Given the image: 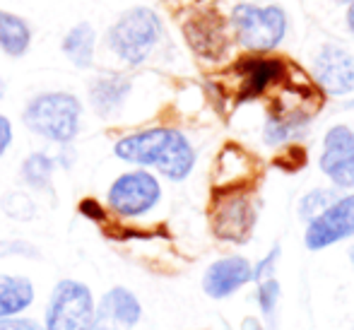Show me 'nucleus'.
Listing matches in <instances>:
<instances>
[{
	"mask_svg": "<svg viewBox=\"0 0 354 330\" xmlns=\"http://www.w3.org/2000/svg\"><path fill=\"white\" fill-rule=\"evenodd\" d=\"M350 261H352V268H354V246H352V251H350Z\"/></svg>",
	"mask_w": 354,
	"mask_h": 330,
	"instance_id": "nucleus-31",
	"label": "nucleus"
},
{
	"mask_svg": "<svg viewBox=\"0 0 354 330\" xmlns=\"http://www.w3.org/2000/svg\"><path fill=\"white\" fill-rule=\"evenodd\" d=\"M253 219H256V212H253L246 196L222 198L212 214L214 232L222 239H229V241H243V239H248Z\"/></svg>",
	"mask_w": 354,
	"mask_h": 330,
	"instance_id": "nucleus-11",
	"label": "nucleus"
},
{
	"mask_svg": "<svg viewBox=\"0 0 354 330\" xmlns=\"http://www.w3.org/2000/svg\"><path fill=\"white\" fill-rule=\"evenodd\" d=\"M318 167L335 186L354 188V131L350 126H333L326 133Z\"/></svg>",
	"mask_w": 354,
	"mask_h": 330,
	"instance_id": "nucleus-8",
	"label": "nucleus"
},
{
	"mask_svg": "<svg viewBox=\"0 0 354 330\" xmlns=\"http://www.w3.org/2000/svg\"><path fill=\"white\" fill-rule=\"evenodd\" d=\"M313 77L333 97H345L354 89V58L345 48L326 44L313 61Z\"/></svg>",
	"mask_w": 354,
	"mask_h": 330,
	"instance_id": "nucleus-9",
	"label": "nucleus"
},
{
	"mask_svg": "<svg viewBox=\"0 0 354 330\" xmlns=\"http://www.w3.org/2000/svg\"><path fill=\"white\" fill-rule=\"evenodd\" d=\"M5 92H8V84H5L3 75H0V102H3V99H5Z\"/></svg>",
	"mask_w": 354,
	"mask_h": 330,
	"instance_id": "nucleus-29",
	"label": "nucleus"
},
{
	"mask_svg": "<svg viewBox=\"0 0 354 330\" xmlns=\"http://www.w3.org/2000/svg\"><path fill=\"white\" fill-rule=\"evenodd\" d=\"M350 237H354V193L337 198L318 217H313L308 222L304 241L311 251H321Z\"/></svg>",
	"mask_w": 354,
	"mask_h": 330,
	"instance_id": "nucleus-7",
	"label": "nucleus"
},
{
	"mask_svg": "<svg viewBox=\"0 0 354 330\" xmlns=\"http://www.w3.org/2000/svg\"><path fill=\"white\" fill-rule=\"evenodd\" d=\"M277 253H280V248H272V251L266 256V261L258 263V268L253 270V279H258V282H263V279L272 277V268H275Z\"/></svg>",
	"mask_w": 354,
	"mask_h": 330,
	"instance_id": "nucleus-24",
	"label": "nucleus"
},
{
	"mask_svg": "<svg viewBox=\"0 0 354 330\" xmlns=\"http://www.w3.org/2000/svg\"><path fill=\"white\" fill-rule=\"evenodd\" d=\"M131 89H133V80L128 75L102 73L89 82V104H92L97 116L111 118L121 111Z\"/></svg>",
	"mask_w": 354,
	"mask_h": 330,
	"instance_id": "nucleus-12",
	"label": "nucleus"
},
{
	"mask_svg": "<svg viewBox=\"0 0 354 330\" xmlns=\"http://www.w3.org/2000/svg\"><path fill=\"white\" fill-rule=\"evenodd\" d=\"M251 279H253V265L241 256H229L214 261L205 270L203 289H205L207 297L224 299L236 292V289H241L243 284H248Z\"/></svg>",
	"mask_w": 354,
	"mask_h": 330,
	"instance_id": "nucleus-10",
	"label": "nucleus"
},
{
	"mask_svg": "<svg viewBox=\"0 0 354 330\" xmlns=\"http://www.w3.org/2000/svg\"><path fill=\"white\" fill-rule=\"evenodd\" d=\"M94 330H118V328L109 326V323H97V326H94Z\"/></svg>",
	"mask_w": 354,
	"mask_h": 330,
	"instance_id": "nucleus-30",
	"label": "nucleus"
},
{
	"mask_svg": "<svg viewBox=\"0 0 354 330\" xmlns=\"http://www.w3.org/2000/svg\"><path fill=\"white\" fill-rule=\"evenodd\" d=\"M142 316L138 297L126 287H113L102 297L97 309V323H109L113 328H133Z\"/></svg>",
	"mask_w": 354,
	"mask_h": 330,
	"instance_id": "nucleus-13",
	"label": "nucleus"
},
{
	"mask_svg": "<svg viewBox=\"0 0 354 330\" xmlns=\"http://www.w3.org/2000/svg\"><path fill=\"white\" fill-rule=\"evenodd\" d=\"M34 302V284L24 275L0 273V318L19 316Z\"/></svg>",
	"mask_w": 354,
	"mask_h": 330,
	"instance_id": "nucleus-16",
	"label": "nucleus"
},
{
	"mask_svg": "<svg viewBox=\"0 0 354 330\" xmlns=\"http://www.w3.org/2000/svg\"><path fill=\"white\" fill-rule=\"evenodd\" d=\"M347 24H350L352 34H354V3H350V12H347Z\"/></svg>",
	"mask_w": 354,
	"mask_h": 330,
	"instance_id": "nucleus-28",
	"label": "nucleus"
},
{
	"mask_svg": "<svg viewBox=\"0 0 354 330\" xmlns=\"http://www.w3.org/2000/svg\"><path fill=\"white\" fill-rule=\"evenodd\" d=\"M80 210H82L87 217H92V219H102L104 217V212H102V208H99L94 200H84L82 205H80Z\"/></svg>",
	"mask_w": 354,
	"mask_h": 330,
	"instance_id": "nucleus-27",
	"label": "nucleus"
},
{
	"mask_svg": "<svg viewBox=\"0 0 354 330\" xmlns=\"http://www.w3.org/2000/svg\"><path fill=\"white\" fill-rule=\"evenodd\" d=\"M164 37L162 17L152 8H131L121 12L106 29L104 44L126 66H142L157 51Z\"/></svg>",
	"mask_w": 354,
	"mask_h": 330,
	"instance_id": "nucleus-3",
	"label": "nucleus"
},
{
	"mask_svg": "<svg viewBox=\"0 0 354 330\" xmlns=\"http://www.w3.org/2000/svg\"><path fill=\"white\" fill-rule=\"evenodd\" d=\"M277 299H280V284H277V279H272V277L263 279L261 289H258V302H261L263 311L272 313V309H275Z\"/></svg>",
	"mask_w": 354,
	"mask_h": 330,
	"instance_id": "nucleus-22",
	"label": "nucleus"
},
{
	"mask_svg": "<svg viewBox=\"0 0 354 330\" xmlns=\"http://www.w3.org/2000/svg\"><path fill=\"white\" fill-rule=\"evenodd\" d=\"M22 123L53 145H71L82 128V102L73 92H39L27 102Z\"/></svg>",
	"mask_w": 354,
	"mask_h": 330,
	"instance_id": "nucleus-2",
	"label": "nucleus"
},
{
	"mask_svg": "<svg viewBox=\"0 0 354 330\" xmlns=\"http://www.w3.org/2000/svg\"><path fill=\"white\" fill-rule=\"evenodd\" d=\"M12 138H15L12 123H10L8 116H3V113H0V159H3L5 152L10 149V145H12Z\"/></svg>",
	"mask_w": 354,
	"mask_h": 330,
	"instance_id": "nucleus-25",
	"label": "nucleus"
},
{
	"mask_svg": "<svg viewBox=\"0 0 354 330\" xmlns=\"http://www.w3.org/2000/svg\"><path fill=\"white\" fill-rule=\"evenodd\" d=\"M27 251L32 258H37V248L34 246H29V244H24V241H8V244H0V253H24Z\"/></svg>",
	"mask_w": 354,
	"mask_h": 330,
	"instance_id": "nucleus-26",
	"label": "nucleus"
},
{
	"mask_svg": "<svg viewBox=\"0 0 354 330\" xmlns=\"http://www.w3.org/2000/svg\"><path fill=\"white\" fill-rule=\"evenodd\" d=\"M0 205H3V210L12 219H32L34 217V203L27 193H19V191L8 193V196L0 200Z\"/></svg>",
	"mask_w": 354,
	"mask_h": 330,
	"instance_id": "nucleus-21",
	"label": "nucleus"
},
{
	"mask_svg": "<svg viewBox=\"0 0 354 330\" xmlns=\"http://www.w3.org/2000/svg\"><path fill=\"white\" fill-rule=\"evenodd\" d=\"M97 44H99V34L94 29V24L89 22H77L73 24L66 32L61 42V48L66 53V58L80 70H89L97 61Z\"/></svg>",
	"mask_w": 354,
	"mask_h": 330,
	"instance_id": "nucleus-14",
	"label": "nucleus"
},
{
	"mask_svg": "<svg viewBox=\"0 0 354 330\" xmlns=\"http://www.w3.org/2000/svg\"><path fill=\"white\" fill-rule=\"evenodd\" d=\"M335 200H337V196L333 191H326V188H316V191L306 193V196L301 198V205H299V214H301L306 222H311L313 217H318V214H321L330 203H335Z\"/></svg>",
	"mask_w": 354,
	"mask_h": 330,
	"instance_id": "nucleus-20",
	"label": "nucleus"
},
{
	"mask_svg": "<svg viewBox=\"0 0 354 330\" xmlns=\"http://www.w3.org/2000/svg\"><path fill=\"white\" fill-rule=\"evenodd\" d=\"M186 39L201 56L217 58L227 48V32L214 17H196L186 24Z\"/></svg>",
	"mask_w": 354,
	"mask_h": 330,
	"instance_id": "nucleus-15",
	"label": "nucleus"
},
{
	"mask_svg": "<svg viewBox=\"0 0 354 330\" xmlns=\"http://www.w3.org/2000/svg\"><path fill=\"white\" fill-rule=\"evenodd\" d=\"M32 46V27L24 17L0 8V51L8 58L27 56Z\"/></svg>",
	"mask_w": 354,
	"mask_h": 330,
	"instance_id": "nucleus-17",
	"label": "nucleus"
},
{
	"mask_svg": "<svg viewBox=\"0 0 354 330\" xmlns=\"http://www.w3.org/2000/svg\"><path fill=\"white\" fill-rule=\"evenodd\" d=\"M97 306L92 289L77 279H61L46 306L44 330H94Z\"/></svg>",
	"mask_w": 354,
	"mask_h": 330,
	"instance_id": "nucleus-5",
	"label": "nucleus"
},
{
	"mask_svg": "<svg viewBox=\"0 0 354 330\" xmlns=\"http://www.w3.org/2000/svg\"><path fill=\"white\" fill-rule=\"evenodd\" d=\"M53 172H56V159L46 152H32L19 167V178L34 191L51 193Z\"/></svg>",
	"mask_w": 354,
	"mask_h": 330,
	"instance_id": "nucleus-18",
	"label": "nucleus"
},
{
	"mask_svg": "<svg viewBox=\"0 0 354 330\" xmlns=\"http://www.w3.org/2000/svg\"><path fill=\"white\" fill-rule=\"evenodd\" d=\"M243 84H246V94H258L268 87L270 82H275L282 75V63L277 61H248L246 66H241Z\"/></svg>",
	"mask_w": 354,
	"mask_h": 330,
	"instance_id": "nucleus-19",
	"label": "nucleus"
},
{
	"mask_svg": "<svg viewBox=\"0 0 354 330\" xmlns=\"http://www.w3.org/2000/svg\"><path fill=\"white\" fill-rule=\"evenodd\" d=\"M337 3H354V0H337Z\"/></svg>",
	"mask_w": 354,
	"mask_h": 330,
	"instance_id": "nucleus-32",
	"label": "nucleus"
},
{
	"mask_svg": "<svg viewBox=\"0 0 354 330\" xmlns=\"http://www.w3.org/2000/svg\"><path fill=\"white\" fill-rule=\"evenodd\" d=\"M232 29L248 51H272L287 32V15L277 5L241 3L232 10Z\"/></svg>",
	"mask_w": 354,
	"mask_h": 330,
	"instance_id": "nucleus-4",
	"label": "nucleus"
},
{
	"mask_svg": "<svg viewBox=\"0 0 354 330\" xmlns=\"http://www.w3.org/2000/svg\"><path fill=\"white\" fill-rule=\"evenodd\" d=\"M113 154L121 162L157 169L169 181H183L196 167V149L191 140L176 128L167 126L123 135L113 145Z\"/></svg>",
	"mask_w": 354,
	"mask_h": 330,
	"instance_id": "nucleus-1",
	"label": "nucleus"
},
{
	"mask_svg": "<svg viewBox=\"0 0 354 330\" xmlns=\"http://www.w3.org/2000/svg\"><path fill=\"white\" fill-rule=\"evenodd\" d=\"M162 200V183L145 169H133L113 178L106 191V205L113 214L123 219H136L157 208Z\"/></svg>",
	"mask_w": 354,
	"mask_h": 330,
	"instance_id": "nucleus-6",
	"label": "nucleus"
},
{
	"mask_svg": "<svg viewBox=\"0 0 354 330\" xmlns=\"http://www.w3.org/2000/svg\"><path fill=\"white\" fill-rule=\"evenodd\" d=\"M0 330H44V326L34 318H19V316H10V318H0Z\"/></svg>",
	"mask_w": 354,
	"mask_h": 330,
	"instance_id": "nucleus-23",
	"label": "nucleus"
}]
</instances>
